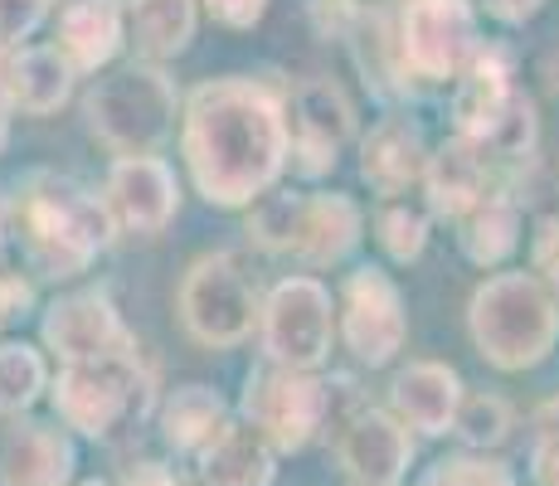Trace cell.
Listing matches in <instances>:
<instances>
[{"instance_id": "obj_28", "label": "cell", "mask_w": 559, "mask_h": 486, "mask_svg": "<svg viewBox=\"0 0 559 486\" xmlns=\"http://www.w3.org/2000/svg\"><path fill=\"white\" fill-rule=\"evenodd\" d=\"M45 389V360L29 345H0V408H25Z\"/></svg>"}, {"instance_id": "obj_34", "label": "cell", "mask_w": 559, "mask_h": 486, "mask_svg": "<svg viewBox=\"0 0 559 486\" xmlns=\"http://www.w3.org/2000/svg\"><path fill=\"white\" fill-rule=\"evenodd\" d=\"M481 10H487L491 20H501V25H525V20L540 15L545 0H477Z\"/></svg>"}, {"instance_id": "obj_17", "label": "cell", "mask_w": 559, "mask_h": 486, "mask_svg": "<svg viewBox=\"0 0 559 486\" xmlns=\"http://www.w3.org/2000/svg\"><path fill=\"white\" fill-rule=\"evenodd\" d=\"M424 161H428V146H424V132L418 122L408 117H384V122L370 127L360 146V176L380 200H400V194L424 176Z\"/></svg>"}, {"instance_id": "obj_24", "label": "cell", "mask_w": 559, "mask_h": 486, "mask_svg": "<svg viewBox=\"0 0 559 486\" xmlns=\"http://www.w3.org/2000/svg\"><path fill=\"white\" fill-rule=\"evenodd\" d=\"M5 79H10V103H20L25 112L45 117V112H53V107L63 103V97H69V88H73V63L63 59L59 49H49V45L20 49L15 59H10Z\"/></svg>"}, {"instance_id": "obj_41", "label": "cell", "mask_w": 559, "mask_h": 486, "mask_svg": "<svg viewBox=\"0 0 559 486\" xmlns=\"http://www.w3.org/2000/svg\"><path fill=\"white\" fill-rule=\"evenodd\" d=\"M545 292H550V301L559 307V263H550V268H545Z\"/></svg>"}, {"instance_id": "obj_22", "label": "cell", "mask_w": 559, "mask_h": 486, "mask_svg": "<svg viewBox=\"0 0 559 486\" xmlns=\"http://www.w3.org/2000/svg\"><path fill=\"white\" fill-rule=\"evenodd\" d=\"M73 472V452L53 428L25 424L0 448V486H63Z\"/></svg>"}, {"instance_id": "obj_26", "label": "cell", "mask_w": 559, "mask_h": 486, "mask_svg": "<svg viewBox=\"0 0 559 486\" xmlns=\"http://www.w3.org/2000/svg\"><path fill=\"white\" fill-rule=\"evenodd\" d=\"M224 399L214 394V389L204 384H190V389H176V399L166 404V442L180 452H200L204 442H210L214 434L224 428Z\"/></svg>"}, {"instance_id": "obj_7", "label": "cell", "mask_w": 559, "mask_h": 486, "mask_svg": "<svg viewBox=\"0 0 559 486\" xmlns=\"http://www.w3.org/2000/svg\"><path fill=\"white\" fill-rule=\"evenodd\" d=\"M180 321L200 345H239L258 321V292L234 253H204L180 283Z\"/></svg>"}, {"instance_id": "obj_4", "label": "cell", "mask_w": 559, "mask_h": 486, "mask_svg": "<svg viewBox=\"0 0 559 486\" xmlns=\"http://www.w3.org/2000/svg\"><path fill=\"white\" fill-rule=\"evenodd\" d=\"M176 83L156 63H127L83 97L88 132L117 156H152L176 127Z\"/></svg>"}, {"instance_id": "obj_9", "label": "cell", "mask_w": 559, "mask_h": 486, "mask_svg": "<svg viewBox=\"0 0 559 486\" xmlns=\"http://www.w3.org/2000/svg\"><path fill=\"white\" fill-rule=\"evenodd\" d=\"M356 137V107L336 79H302L287 103V166L317 180Z\"/></svg>"}, {"instance_id": "obj_19", "label": "cell", "mask_w": 559, "mask_h": 486, "mask_svg": "<svg viewBox=\"0 0 559 486\" xmlns=\"http://www.w3.org/2000/svg\"><path fill=\"white\" fill-rule=\"evenodd\" d=\"M204 486H267L273 482V442L249 418H224V428L200 448Z\"/></svg>"}, {"instance_id": "obj_12", "label": "cell", "mask_w": 559, "mask_h": 486, "mask_svg": "<svg viewBox=\"0 0 559 486\" xmlns=\"http://www.w3.org/2000/svg\"><path fill=\"white\" fill-rule=\"evenodd\" d=\"M176 176L160 156H117L107 170V214L132 234H160L176 220Z\"/></svg>"}, {"instance_id": "obj_2", "label": "cell", "mask_w": 559, "mask_h": 486, "mask_svg": "<svg viewBox=\"0 0 559 486\" xmlns=\"http://www.w3.org/2000/svg\"><path fill=\"white\" fill-rule=\"evenodd\" d=\"M25 258L45 277H79L88 263L112 244V214L98 194H88L79 180L63 176H29L10 204Z\"/></svg>"}, {"instance_id": "obj_10", "label": "cell", "mask_w": 559, "mask_h": 486, "mask_svg": "<svg viewBox=\"0 0 559 486\" xmlns=\"http://www.w3.org/2000/svg\"><path fill=\"white\" fill-rule=\"evenodd\" d=\"M341 336L356 351L360 365L380 370L400 355V345L408 336V317H404V292L394 287V277L384 268L365 263L346 277L341 287Z\"/></svg>"}, {"instance_id": "obj_11", "label": "cell", "mask_w": 559, "mask_h": 486, "mask_svg": "<svg viewBox=\"0 0 559 486\" xmlns=\"http://www.w3.org/2000/svg\"><path fill=\"white\" fill-rule=\"evenodd\" d=\"M321 414H326V384H317L307 370H287V365L258 370L243 394V418L273 442V452L307 448L321 428Z\"/></svg>"}, {"instance_id": "obj_5", "label": "cell", "mask_w": 559, "mask_h": 486, "mask_svg": "<svg viewBox=\"0 0 559 486\" xmlns=\"http://www.w3.org/2000/svg\"><path fill=\"white\" fill-rule=\"evenodd\" d=\"M477 10L472 0H404L394 59L424 83H448L477 54Z\"/></svg>"}, {"instance_id": "obj_29", "label": "cell", "mask_w": 559, "mask_h": 486, "mask_svg": "<svg viewBox=\"0 0 559 486\" xmlns=\"http://www.w3.org/2000/svg\"><path fill=\"white\" fill-rule=\"evenodd\" d=\"M374 229H380V244L394 263H418V258H424V248H428V220L424 214L404 210V204H390V210L374 220Z\"/></svg>"}, {"instance_id": "obj_37", "label": "cell", "mask_w": 559, "mask_h": 486, "mask_svg": "<svg viewBox=\"0 0 559 486\" xmlns=\"http://www.w3.org/2000/svg\"><path fill=\"white\" fill-rule=\"evenodd\" d=\"M29 301V287L20 283V277H10V273H0V327H5L10 317H15L20 307Z\"/></svg>"}, {"instance_id": "obj_39", "label": "cell", "mask_w": 559, "mask_h": 486, "mask_svg": "<svg viewBox=\"0 0 559 486\" xmlns=\"http://www.w3.org/2000/svg\"><path fill=\"white\" fill-rule=\"evenodd\" d=\"M132 486H180V482H176V472H166V467H156V462H146V467L132 472Z\"/></svg>"}, {"instance_id": "obj_1", "label": "cell", "mask_w": 559, "mask_h": 486, "mask_svg": "<svg viewBox=\"0 0 559 486\" xmlns=\"http://www.w3.org/2000/svg\"><path fill=\"white\" fill-rule=\"evenodd\" d=\"M180 151L195 190L243 210L287 170V103L258 79H210L186 97Z\"/></svg>"}, {"instance_id": "obj_15", "label": "cell", "mask_w": 559, "mask_h": 486, "mask_svg": "<svg viewBox=\"0 0 559 486\" xmlns=\"http://www.w3.org/2000/svg\"><path fill=\"white\" fill-rule=\"evenodd\" d=\"M360 204L346 194H302V214H297V229L287 253L307 268H331L346 263L360 244Z\"/></svg>"}, {"instance_id": "obj_20", "label": "cell", "mask_w": 559, "mask_h": 486, "mask_svg": "<svg viewBox=\"0 0 559 486\" xmlns=\"http://www.w3.org/2000/svg\"><path fill=\"white\" fill-rule=\"evenodd\" d=\"M457 404H462V380L448 365L414 360L408 370H400V380H394V408H400V418L414 424L418 434H448Z\"/></svg>"}, {"instance_id": "obj_44", "label": "cell", "mask_w": 559, "mask_h": 486, "mask_svg": "<svg viewBox=\"0 0 559 486\" xmlns=\"http://www.w3.org/2000/svg\"><path fill=\"white\" fill-rule=\"evenodd\" d=\"M93 486H98V482H93Z\"/></svg>"}, {"instance_id": "obj_31", "label": "cell", "mask_w": 559, "mask_h": 486, "mask_svg": "<svg viewBox=\"0 0 559 486\" xmlns=\"http://www.w3.org/2000/svg\"><path fill=\"white\" fill-rule=\"evenodd\" d=\"M424 486H515V482L507 477V467H497V462L457 458V462H443Z\"/></svg>"}, {"instance_id": "obj_30", "label": "cell", "mask_w": 559, "mask_h": 486, "mask_svg": "<svg viewBox=\"0 0 559 486\" xmlns=\"http://www.w3.org/2000/svg\"><path fill=\"white\" fill-rule=\"evenodd\" d=\"M453 428L472 442V448H491V442L507 438V428H511V408L501 404L497 394H477V399H467V404H457Z\"/></svg>"}, {"instance_id": "obj_43", "label": "cell", "mask_w": 559, "mask_h": 486, "mask_svg": "<svg viewBox=\"0 0 559 486\" xmlns=\"http://www.w3.org/2000/svg\"><path fill=\"white\" fill-rule=\"evenodd\" d=\"M5 229H10V210L0 204V248H5Z\"/></svg>"}, {"instance_id": "obj_14", "label": "cell", "mask_w": 559, "mask_h": 486, "mask_svg": "<svg viewBox=\"0 0 559 486\" xmlns=\"http://www.w3.org/2000/svg\"><path fill=\"white\" fill-rule=\"evenodd\" d=\"M418 180H424V190H428V210H433L438 220L457 224L462 214L491 190V161L477 142L453 137V142H443L438 151H428Z\"/></svg>"}, {"instance_id": "obj_27", "label": "cell", "mask_w": 559, "mask_h": 486, "mask_svg": "<svg viewBox=\"0 0 559 486\" xmlns=\"http://www.w3.org/2000/svg\"><path fill=\"white\" fill-rule=\"evenodd\" d=\"M487 151V161H501V166H521V161L535 156L540 146V112H535V97L525 88H515L501 107V117L491 122V132L477 142Z\"/></svg>"}, {"instance_id": "obj_16", "label": "cell", "mask_w": 559, "mask_h": 486, "mask_svg": "<svg viewBox=\"0 0 559 486\" xmlns=\"http://www.w3.org/2000/svg\"><path fill=\"white\" fill-rule=\"evenodd\" d=\"M453 88V127L467 142H481L491 132V122L501 117L507 97L515 93L511 83V54L501 45H477V54L467 59V69L457 73Z\"/></svg>"}, {"instance_id": "obj_32", "label": "cell", "mask_w": 559, "mask_h": 486, "mask_svg": "<svg viewBox=\"0 0 559 486\" xmlns=\"http://www.w3.org/2000/svg\"><path fill=\"white\" fill-rule=\"evenodd\" d=\"M49 0H0V45H15L45 20Z\"/></svg>"}, {"instance_id": "obj_18", "label": "cell", "mask_w": 559, "mask_h": 486, "mask_svg": "<svg viewBox=\"0 0 559 486\" xmlns=\"http://www.w3.org/2000/svg\"><path fill=\"white\" fill-rule=\"evenodd\" d=\"M336 452H341V467H346L360 486H394L404 477V467H408L404 428L394 424L390 414H380V408L360 414L356 424L341 434Z\"/></svg>"}, {"instance_id": "obj_21", "label": "cell", "mask_w": 559, "mask_h": 486, "mask_svg": "<svg viewBox=\"0 0 559 486\" xmlns=\"http://www.w3.org/2000/svg\"><path fill=\"white\" fill-rule=\"evenodd\" d=\"M122 49V0H73L59 20V54L73 69L93 73Z\"/></svg>"}, {"instance_id": "obj_23", "label": "cell", "mask_w": 559, "mask_h": 486, "mask_svg": "<svg viewBox=\"0 0 559 486\" xmlns=\"http://www.w3.org/2000/svg\"><path fill=\"white\" fill-rule=\"evenodd\" d=\"M457 224H462V234H457L462 258L477 263V268L507 263V258L515 253V244H521V204H515L511 194L487 190Z\"/></svg>"}, {"instance_id": "obj_25", "label": "cell", "mask_w": 559, "mask_h": 486, "mask_svg": "<svg viewBox=\"0 0 559 486\" xmlns=\"http://www.w3.org/2000/svg\"><path fill=\"white\" fill-rule=\"evenodd\" d=\"M195 0H132V35L146 59H176L195 39Z\"/></svg>"}, {"instance_id": "obj_6", "label": "cell", "mask_w": 559, "mask_h": 486, "mask_svg": "<svg viewBox=\"0 0 559 486\" xmlns=\"http://www.w3.org/2000/svg\"><path fill=\"white\" fill-rule=\"evenodd\" d=\"M53 404H59L63 424L79 428V434H88V438L112 434L122 418L146 408V375L136 370V351L69 365L59 375Z\"/></svg>"}, {"instance_id": "obj_35", "label": "cell", "mask_w": 559, "mask_h": 486, "mask_svg": "<svg viewBox=\"0 0 559 486\" xmlns=\"http://www.w3.org/2000/svg\"><path fill=\"white\" fill-rule=\"evenodd\" d=\"M531 263H535V273H545L550 263H559V214L540 220V229H535V248H531Z\"/></svg>"}, {"instance_id": "obj_8", "label": "cell", "mask_w": 559, "mask_h": 486, "mask_svg": "<svg viewBox=\"0 0 559 486\" xmlns=\"http://www.w3.org/2000/svg\"><path fill=\"white\" fill-rule=\"evenodd\" d=\"M258 317H263V345L273 365L317 370L331 355V292L317 277H283L258 307Z\"/></svg>"}, {"instance_id": "obj_3", "label": "cell", "mask_w": 559, "mask_h": 486, "mask_svg": "<svg viewBox=\"0 0 559 486\" xmlns=\"http://www.w3.org/2000/svg\"><path fill=\"white\" fill-rule=\"evenodd\" d=\"M467 327L481 360H491L497 370H531L555 351L559 307L550 301L540 277L497 273L472 292Z\"/></svg>"}, {"instance_id": "obj_33", "label": "cell", "mask_w": 559, "mask_h": 486, "mask_svg": "<svg viewBox=\"0 0 559 486\" xmlns=\"http://www.w3.org/2000/svg\"><path fill=\"white\" fill-rule=\"evenodd\" d=\"M204 10L229 29H253L267 15V0H204Z\"/></svg>"}, {"instance_id": "obj_42", "label": "cell", "mask_w": 559, "mask_h": 486, "mask_svg": "<svg viewBox=\"0 0 559 486\" xmlns=\"http://www.w3.org/2000/svg\"><path fill=\"white\" fill-rule=\"evenodd\" d=\"M545 79H550V88L559 93V54H550V59H545Z\"/></svg>"}, {"instance_id": "obj_13", "label": "cell", "mask_w": 559, "mask_h": 486, "mask_svg": "<svg viewBox=\"0 0 559 486\" xmlns=\"http://www.w3.org/2000/svg\"><path fill=\"white\" fill-rule=\"evenodd\" d=\"M45 341L69 365L136 351L132 336H127V327H122V317L112 311V301H107L103 292H79V297L53 301L49 317H45Z\"/></svg>"}, {"instance_id": "obj_40", "label": "cell", "mask_w": 559, "mask_h": 486, "mask_svg": "<svg viewBox=\"0 0 559 486\" xmlns=\"http://www.w3.org/2000/svg\"><path fill=\"white\" fill-rule=\"evenodd\" d=\"M5 69H10V54H0V146H5V107H10V79H5Z\"/></svg>"}, {"instance_id": "obj_36", "label": "cell", "mask_w": 559, "mask_h": 486, "mask_svg": "<svg viewBox=\"0 0 559 486\" xmlns=\"http://www.w3.org/2000/svg\"><path fill=\"white\" fill-rule=\"evenodd\" d=\"M531 472H535V486H559V442H545L540 438Z\"/></svg>"}, {"instance_id": "obj_38", "label": "cell", "mask_w": 559, "mask_h": 486, "mask_svg": "<svg viewBox=\"0 0 559 486\" xmlns=\"http://www.w3.org/2000/svg\"><path fill=\"white\" fill-rule=\"evenodd\" d=\"M535 428H540L545 442H559V394L545 399V404L535 408Z\"/></svg>"}]
</instances>
